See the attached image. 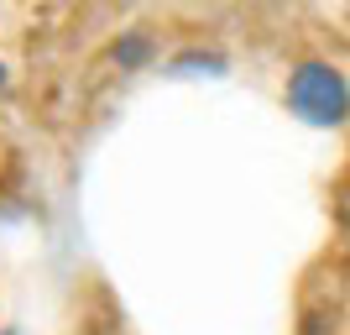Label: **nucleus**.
Instances as JSON below:
<instances>
[{
    "label": "nucleus",
    "instance_id": "nucleus-2",
    "mask_svg": "<svg viewBox=\"0 0 350 335\" xmlns=\"http://www.w3.org/2000/svg\"><path fill=\"white\" fill-rule=\"evenodd\" d=\"M146 53H152V47H146V37H126V42L110 47V58H116L120 69H136V63H146Z\"/></svg>",
    "mask_w": 350,
    "mask_h": 335
},
{
    "label": "nucleus",
    "instance_id": "nucleus-4",
    "mask_svg": "<svg viewBox=\"0 0 350 335\" xmlns=\"http://www.w3.org/2000/svg\"><path fill=\"white\" fill-rule=\"evenodd\" d=\"M0 335H21V330H0Z\"/></svg>",
    "mask_w": 350,
    "mask_h": 335
},
{
    "label": "nucleus",
    "instance_id": "nucleus-1",
    "mask_svg": "<svg viewBox=\"0 0 350 335\" xmlns=\"http://www.w3.org/2000/svg\"><path fill=\"white\" fill-rule=\"evenodd\" d=\"M288 105L308 126H345L350 121V84L335 63L308 58L288 73Z\"/></svg>",
    "mask_w": 350,
    "mask_h": 335
},
{
    "label": "nucleus",
    "instance_id": "nucleus-3",
    "mask_svg": "<svg viewBox=\"0 0 350 335\" xmlns=\"http://www.w3.org/2000/svg\"><path fill=\"white\" fill-rule=\"evenodd\" d=\"M0 95H5V63H0Z\"/></svg>",
    "mask_w": 350,
    "mask_h": 335
}]
</instances>
